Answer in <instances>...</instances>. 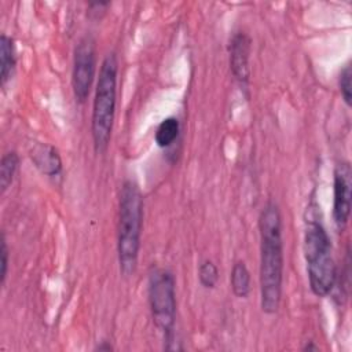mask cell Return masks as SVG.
Returning a JSON list of instances; mask_svg holds the SVG:
<instances>
[{
	"label": "cell",
	"mask_w": 352,
	"mask_h": 352,
	"mask_svg": "<svg viewBox=\"0 0 352 352\" xmlns=\"http://www.w3.org/2000/svg\"><path fill=\"white\" fill-rule=\"evenodd\" d=\"M260 230V304L263 312L278 311L283 282L282 217L276 204L267 202L258 217Z\"/></svg>",
	"instance_id": "obj_1"
},
{
	"label": "cell",
	"mask_w": 352,
	"mask_h": 352,
	"mask_svg": "<svg viewBox=\"0 0 352 352\" xmlns=\"http://www.w3.org/2000/svg\"><path fill=\"white\" fill-rule=\"evenodd\" d=\"M117 56L114 52L107 54L100 66L91 120L92 140L98 154H102L107 150L111 138L117 104Z\"/></svg>",
	"instance_id": "obj_4"
},
{
	"label": "cell",
	"mask_w": 352,
	"mask_h": 352,
	"mask_svg": "<svg viewBox=\"0 0 352 352\" xmlns=\"http://www.w3.org/2000/svg\"><path fill=\"white\" fill-rule=\"evenodd\" d=\"M180 132V124L176 117H166L164 118L155 131V143L161 148L170 147L175 140L177 139Z\"/></svg>",
	"instance_id": "obj_11"
},
{
	"label": "cell",
	"mask_w": 352,
	"mask_h": 352,
	"mask_svg": "<svg viewBox=\"0 0 352 352\" xmlns=\"http://www.w3.org/2000/svg\"><path fill=\"white\" fill-rule=\"evenodd\" d=\"M302 349H304V351H307V349H308V351H309V349H314V351H316V349H318V346H315L312 342H309V344H307V345H305Z\"/></svg>",
	"instance_id": "obj_18"
},
{
	"label": "cell",
	"mask_w": 352,
	"mask_h": 352,
	"mask_svg": "<svg viewBox=\"0 0 352 352\" xmlns=\"http://www.w3.org/2000/svg\"><path fill=\"white\" fill-rule=\"evenodd\" d=\"M0 256H1V270H0V283L4 285L6 278H7V270H8V248H7V241L4 234L1 235V249H0Z\"/></svg>",
	"instance_id": "obj_16"
},
{
	"label": "cell",
	"mask_w": 352,
	"mask_h": 352,
	"mask_svg": "<svg viewBox=\"0 0 352 352\" xmlns=\"http://www.w3.org/2000/svg\"><path fill=\"white\" fill-rule=\"evenodd\" d=\"M302 252L312 293L318 297L330 294L336 285L337 270L331 254L330 238L315 214L305 220Z\"/></svg>",
	"instance_id": "obj_3"
},
{
	"label": "cell",
	"mask_w": 352,
	"mask_h": 352,
	"mask_svg": "<svg viewBox=\"0 0 352 352\" xmlns=\"http://www.w3.org/2000/svg\"><path fill=\"white\" fill-rule=\"evenodd\" d=\"M351 188L352 170L349 162L337 164L334 169V188H333V219L337 230H345L351 216Z\"/></svg>",
	"instance_id": "obj_7"
},
{
	"label": "cell",
	"mask_w": 352,
	"mask_h": 352,
	"mask_svg": "<svg viewBox=\"0 0 352 352\" xmlns=\"http://www.w3.org/2000/svg\"><path fill=\"white\" fill-rule=\"evenodd\" d=\"M250 47H252V40L245 32L234 33L228 45L230 67L234 77L242 87H246L250 78V67H249Z\"/></svg>",
	"instance_id": "obj_8"
},
{
	"label": "cell",
	"mask_w": 352,
	"mask_h": 352,
	"mask_svg": "<svg viewBox=\"0 0 352 352\" xmlns=\"http://www.w3.org/2000/svg\"><path fill=\"white\" fill-rule=\"evenodd\" d=\"M16 65L15 45L12 37L7 34L0 36V85L4 87L14 74Z\"/></svg>",
	"instance_id": "obj_10"
},
{
	"label": "cell",
	"mask_w": 352,
	"mask_h": 352,
	"mask_svg": "<svg viewBox=\"0 0 352 352\" xmlns=\"http://www.w3.org/2000/svg\"><path fill=\"white\" fill-rule=\"evenodd\" d=\"M351 77H352V72H351V65L346 63L341 73H340V78H338V85H340V91H341V96L342 100L345 102V104L348 107H351L352 104V84H351Z\"/></svg>",
	"instance_id": "obj_15"
},
{
	"label": "cell",
	"mask_w": 352,
	"mask_h": 352,
	"mask_svg": "<svg viewBox=\"0 0 352 352\" xmlns=\"http://www.w3.org/2000/svg\"><path fill=\"white\" fill-rule=\"evenodd\" d=\"M33 165L45 176L55 177L62 172V160L58 150L47 143L36 142L29 150Z\"/></svg>",
	"instance_id": "obj_9"
},
{
	"label": "cell",
	"mask_w": 352,
	"mask_h": 352,
	"mask_svg": "<svg viewBox=\"0 0 352 352\" xmlns=\"http://www.w3.org/2000/svg\"><path fill=\"white\" fill-rule=\"evenodd\" d=\"M231 289L239 298H246L250 293V272L243 261H236L232 267Z\"/></svg>",
	"instance_id": "obj_12"
},
{
	"label": "cell",
	"mask_w": 352,
	"mask_h": 352,
	"mask_svg": "<svg viewBox=\"0 0 352 352\" xmlns=\"http://www.w3.org/2000/svg\"><path fill=\"white\" fill-rule=\"evenodd\" d=\"M198 279H199L201 286H204L205 289H213L219 280L217 265L210 260L202 261L199 264V270H198Z\"/></svg>",
	"instance_id": "obj_14"
},
{
	"label": "cell",
	"mask_w": 352,
	"mask_h": 352,
	"mask_svg": "<svg viewBox=\"0 0 352 352\" xmlns=\"http://www.w3.org/2000/svg\"><path fill=\"white\" fill-rule=\"evenodd\" d=\"M148 304L153 320L166 342L173 341L176 319L175 276L165 268H154L148 275Z\"/></svg>",
	"instance_id": "obj_5"
},
{
	"label": "cell",
	"mask_w": 352,
	"mask_h": 352,
	"mask_svg": "<svg viewBox=\"0 0 352 352\" xmlns=\"http://www.w3.org/2000/svg\"><path fill=\"white\" fill-rule=\"evenodd\" d=\"M96 72V45L91 36L80 38L74 50L72 87L78 103H84L91 92Z\"/></svg>",
	"instance_id": "obj_6"
},
{
	"label": "cell",
	"mask_w": 352,
	"mask_h": 352,
	"mask_svg": "<svg viewBox=\"0 0 352 352\" xmlns=\"http://www.w3.org/2000/svg\"><path fill=\"white\" fill-rule=\"evenodd\" d=\"M98 351H111V345L110 344H106V341H103L100 345L96 346Z\"/></svg>",
	"instance_id": "obj_17"
},
{
	"label": "cell",
	"mask_w": 352,
	"mask_h": 352,
	"mask_svg": "<svg viewBox=\"0 0 352 352\" xmlns=\"http://www.w3.org/2000/svg\"><path fill=\"white\" fill-rule=\"evenodd\" d=\"M143 226V195L133 180H125L120 190L117 253L120 271L131 276L138 264Z\"/></svg>",
	"instance_id": "obj_2"
},
{
	"label": "cell",
	"mask_w": 352,
	"mask_h": 352,
	"mask_svg": "<svg viewBox=\"0 0 352 352\" xmlns=\"http://www.w3.org/2000/svg\"><path fill=\"white\" fill-rule=\"evenodd\" d=\"M19 157L15 151H8L3 155L0 164V190L4 194L14 182L15 173L18 170Z\"/></svg>",
	"instance_id": "obj_13"
}]
</instances>
